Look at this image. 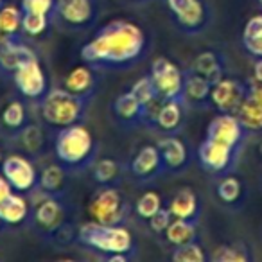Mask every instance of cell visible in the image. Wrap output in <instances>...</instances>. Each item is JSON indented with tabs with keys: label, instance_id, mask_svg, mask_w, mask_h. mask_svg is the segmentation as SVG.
I'll use <instances>...</instances> for the list:
<instances>
[{
	"label": "cell",
	"instance_id": "277c9868",
	"mask_svg": "<svg viewBox=\"0 0 262 262\" xmlns=\"http://www.w3.org/2000/svg\"><path fill=\"white\" fill-rule=\"evenodd\" d=\"M54 155L69 174H79L92 169L97 162L99 144L88 127L81 122L72 124L58 129L54 137Z\"/></svg>",
	"mask_w": 262,
	"mask_h": 262
},
{
	"label": "cell",
	"instance_id": "60d3db41",
	"mask_svg": "<svg viewBox=\"0 0 262 262\" xmlns=\"http://www.w3.org/2000/svg\"><path fill=\"white\" fill-rule=\"evenodd\" d=\"M15 192V189H13V185L8 182V178H6L4 174H0V205L4 203L6 200H8L11 194Z\"/></svg>",
	"mask_w": 262,
	"mask_h": 262
},
{
	"label": "cell",
	"instance_id": "d6a6232c",
	"mask_svg": "<svg viewBox=\"0 0 262 262\" xmlns=\"http://www.w3.org/2000/svg\"><path fill=\"white\" fill-rule=\"evenodd\" d=\"M208 258L212 262H250L251 253L246 244L232 243V244H221V246H217Z\"/></svg>",
	"mask_w": 262,
	"mask_h": 262
},
{
	"label": "cell",
	"instance_id": "ab89813d",
	"mask_svg": "<svg viewBox=\"0 0 262 262\" xmlns=\"http://www.w3.org/2000/svg\"><path fill=\"white\" fill-rule=\"evenodd\" d=\"M172 214L169 212L167 207H162L160 210L157 212V214L153 215V217L147 221V225H149V230L153 233H157V235H164L165 230L169 228V225L172 223Z\"/></svg>",
	"mask_w": 262,
	"mask_h": 262
},
{
	"label": "cell",
	"instance_id": "3957f363",
	"mask_svg": "<svg viewBox=\"0 0 262 262\" xmlns=\"http://www.w3.org/2000/svg\"><path fill=\"white\" fill-rule=\"evenodd\" d=\"M70 215V201L67 194L61 196H41L31 208L29 226L52 243H76L77 230H74Z\"/></svg>",
	"mask_w": 262,
	"mask_h": 262
},
{
	"label": "cell",
	"instance_id": "f6af8a7d",
	"mask_svg": "<svg viewBox=\"0 0 262 262\" xmlns=\"http://www.w3.org/2000/svg\"><path fill=\"white\" fill-rule=\"evenodd\" d=\"M2 162H4V155H2V151H0V167H2Z\"/></svg>",
	"mask_w": 262,
	"mask_h": 262
},
{
	"label": "cell",
	"instance_id": "74e56055",
	"mask_svg": "<svg viewBox=\"0 0 262 262\" xmlns=\"http://www.w3.org/2000/svg\"><path fill=\"white\" fill-rule=\"evenodd\" d=\"M171 258L174 262H205L207 260V253L203 248L194 241L189 244H182V246H174L171 253Z\"/></svg>",
	"mask_w": 262,
	"mask_h": 262
},
{
	"label": "cell",
	"instance_id": "44dd1931",
	"mask_svg": "<svg viewBox=\"0 0 262 262\" xmlns=\"http://www.w3.org/2000/svg\"><path fill=\"white\" fill-rule=\"evenodd\" d=\"M157 146L162 155L165 174L180 172L189 165V149L178 135H164L157 142Z\"/></svg>",
	"mask_w": 262,
	"mask_h": 262
},
{
	"label": "cell",
	"instance_id": "b9f144b4",
	"mask_svg": "<svg viewBox=\"0 0 262 262\" xmlns=\"http://www.w3.org/2000/svg\"><path fill=\"white\" fill-rule=\"evenodd\" d=\"M253 79L262 83V58H255L253 63Z\"/></svg>",
	"mask_w": 262,
	"mask_h": 262
},
{
	"label": "cell",
	"instance_id": "d4e9b609",
	"mask_svg": "<svg viewBox=\"0 0 262 262\" xmlns=\"http://www.w3.org/2000/svg\"><path fill=\"white\" fill-rule=\"evenodd\" d=\"M226 63L221 52L217 51H203L201 54H198L194 58L190 70H194L196 74L203 76L205 79H208L212 84L217 83L223 76H225Z\"/></svg>",
	"mask_w": 262,
	"mask_h": 262
},
{
	"label": "cell",
	"instance_id": "6da1fadb",
	"mask_svg": "<svg viewBox=\"0 0 262 262\" xmlns=\"http://www.w3.org/2000/svg\"><path fill=\"white\" fill-rule=\"evenodd\" d=\"M147 52V36L139 24L115 18L95 31L81 47V59L95 70H127Z\"/></svg>",
	"mask_w": 262,
	"mask_h": 262
},
{
	"label": "cell",
	"instance_id": "30bf717a",
	"mask_svg": "<svg viewBox=\"0 0 262 262\" xmlns=\"http://www.w3.org/2000/svg\"><path fill=\"white\" fill-rule=\"evenodd\" d=\"M241 149H235L232 146H226V144L215 142L212 139H205L203 142L198 147V162H200V167L205 169L210 174L225 176L230 174L232 169L235 167L237 155Z\"/></svg>",
	"mask_w": 262,
	"mask_h": 262
},
{
	"label": "cell",
	"instance_id": "5b68a950",
	"mask_svg": "<svg viewBox=\"0 0 262 262\" xmlns=\"http://www.w3.org/2000/svg\"><path fill=\"white\" fill-rule=\"evenodd\" d=\"M38 102L43 122L56 129L83 122L90 106V101L70 94L67 88H51Z\"/></svg>",
	"mask_w": 262,
	"mask_h": 262
},
{
	"label": "cell",
	"instance_id": "9c48e42d",
	"mask_svg": "<svg viewBox=\"0 0 262 262\" xmlns=\"http://www.w3.org/2000/svg\"><path fill=\"white\" fill-rule=\"evenodd\" d=\"M13 84L18 90L20 95L31 101H40L51 88H49V79L45 74L41 63L38 61V56L27 58L22 65L13 74Z\"/></svg>",
	"mask_w": 262,
	"mask_h": 262
},
{
	"label": "cell",
	"instance_id": "2e32d148",
	"mask_svg": "<svg viewBox=\"0 0 262 262\" xmlns=\"http://www.w3.org/2000/svg\"><path fill=\"white\" fill-rule=\"evenodd\" d=\"M248 131L235 113H217L207 126V137L215 142L241 149Z\"/></svg>",
	"mask_w": 262,
	"mask_h": 262
},
{
	"label": "cell",
	"instance_id": "ba28073f",
	"mask_svg": "<svg viewBox=\"0 0 262 262\" xmlns=\"http://www.w3.org/2000/svg\"><path fill=\"white\" fill-rule=\"evenodd\" d=\"M149 77L153 81L157 94L160 99H183V84H185V72L171 61L169 58H157L151 63Z\"/></svg>",
	"mask_w": 262,
	"mask_h": 262
},
{
	"label": "cell",
	"instance_id": "7c38bea8",
	"mask_svg": "<svg viewBox=\"0 0 262 262\" xmlns=\"http://www.w3.org/2000/svg\"><path fill=\"white\" fill-rule=\"evenodd\" d=\"M127 172L137 183H149L164 176V162H162V155L157 144L155 146L146 144L140 147L127 164Z\"/></svg>",
	"mask_w": 262,
	"mask_h": 262
},
{
	"label": "cell",
	"instance_id": "7a4b0ae2",
	"mask_svg": "<svg viewBox=\"0 0 262 262\" xmlns=\"http://www.w3.org/2000/svg\"><path fill=\"white\" fill-rule=\"evenodd\" d=\"M76 243L108 262H127L135 250V239L124 225H104L94 219L77 228Z\"/></svg>",
	"mask_w": 262,
	"mask_h": 262
},
{
	"label": "cell",
	"instance_id": "7dc6e473",
	"mask_svg": "<svg viewBox=\"0 0 262 262\" xmlns=\"http://www.w3.org/2000/svg\"><path fill=\"white\" fill-rule=\"evenodd\" d=\"M258 4H260V8H262V0H258Z\"/></svg>",
	"mask_w": 262,
	"mask_h": 262
},
{
	"label": "cell",
	"instance_id": "e0dca14e",
	"mask_svg": "<svg viewBox=\"0 0 262 262\" xmlns=\"http://www.w3.org/2000/svg\"><path fill=\"white\" fill-rule=\"evenodd\" d=\"M112 115L115 122L120 127H139L147 126V117H149V110L129 92H124L113 101L112 104Z\"/></svg>",
	"mask_w": 262,
	"mask_h": 262
},
{
	"label": "cell",
	"instance_id": "cb8c5ba5",
	"mask_svg": "<svg viewBox=\"0 0 262 262\" xmlns=\"http://www.w3.org/2000/svg\"><path fill=\"white\" fill-rule=\"evenodd\" d=\"M67 176H69V172L59 162L45 165L41 169L40 176H38V185L34 190L40 196H61V194H67Z\"/></svg>",
	"mask_w": 262,
	"mask_h": 262
},
{
	"label": "cell",
	"instance_id": "8d00e7d4",
	"mask_svg": "<svg viewBox=\"0 0 262 262\" xmlns=\"http://www.w3.org/2000/svg\"><path fill=\"white\" fill-rule=\"evenodd\" d=\"M51 16L40 15V13H27L24 11L22 16V33L26 36H40L51 26Z\"/></svg>",
	"mask_w": 262,
	"mask_h": 262
},
{
	"label": "cell",
	"instance_id": "f546056e",
	"mask_svg": "<svg viewBox=\"0 0 262 262\" xmlns=\"http://www.w3.org/2000/svg\"><path fill=\"white\" fill-rule=\"evenodd\" d=\"M196 228L198 223L185 221V219H172V223L165 230L164 235L171 246H182V244H189L196 241Z\"/></svg>",
	"mask_w": 262,
	"mask_h": 262
},
{
	"label": "cell",
	"instance_id": "7bdbcfd3",
	"mask_svg": "<svg viewBox=\"0 0 262 262\" xmlns=\"http://www.w3.org/2000/svg\"><path fill=\"white\" fill-rule=\"evenodd\" d=\"M4 228H8V225H6V223H4V219L0 217V232H2V230H4Z\"/></svg>",
	"mask_w": 262,
	"mask_h": 262
},
{
	"label": "cell",
	"instance_id": "ac0fdd59",
	"mask_svg": "<svg viewBox=\"0 0 262 262\" xmlns=\"http://www.w3.org/2000/svg\"><path fill=\"white\" fill-rule=\"evenodd\" d=\"M243 122L248 135H262V83L255 79L248 81V92L235 113Z\"/></svg>",
	"mask_w": 262,
	"mask_h": 262
},
{
	"label": "cell",
	"instance_id": "ffe728a7",
	"mask_svg": "<svg viewBox=\"0 0 262 262\" xmlns=\"http://www.w3.org/2000/svg\"><path fill=\"white\" fill-rule=\"evenodd\" d=\"M99 83H101L99 70L84 63V65L76 67L67 74L65 81H63V84H65L63 88H67L70 94L92 102L99 90Z\"/></svg>",
	"mask_w": 262,
	"mask_h": 262
},
{
	"label": "cell",
	"instance_id": "836d02e7",
	"mask_svg": "<svg viewBox=\"0 0 262 262\" xmlns=\"http://www.w3.org/2000/svg\"><path fill=\"white\" fill-rule=\"evenodd\" d=\"M22 8L6 4L0 9V34H20L22 33Z\"/></svg>",
	"mask_w": 262,
	"mask_h": 262
},
{
	"label": "cell",
	"instance_id": "ee69618b",
	"mask_svg": "<svg viewBox=\"0 0 262 262\" xmlns=\"http://www.w3.org/2000/svg\"><path fill=\"white\" fill-rule=\"evenodd\" d=\"M6 4H8V0H0V9L4 8V6H6Z\"/></svg>",
	"mask_w": 262,
	"mask_h": 262
},
{
	"label": "cell",
	"instance_id": "4dcf8cb0",
	"mask_svg": "<svg viewBox=\"0 0 262 262\" xmlns=\"http://www.w3.org/2000/svg\"><path fill=\"white\" fill-rule=\"evenodd\" d=\"M20 137V144H22L24 151L29 155L31 158L41 157L45 151V133L40 126L36 124H27L24 126V129L18 133Z\"/></svg>",
	"mask_w": 262,
	"mask_h": 262
},
{
	"label": "cell",
	"instance_id": "4316f807",
	"mask_svg": "<svg viewBox=\"0 0 262 262\" xmlns=\"http://www.w3.org/2000/svg\"><path fill=\"white\" fill-rule=\"evenodd\" d=\"M122 165L115 158H101L92 167V178L99 187H117L122 180Z\"/></svg>",
	"mask_w": 262,
	"mask_h": 262
},
{
	"label": "cell",
	"instance_id": "484cf974",
	"mask_svg": "<svg viewBox=\"0 0 262 262\" xmlns=\"http://www.w3.org/2000/svg\"><path fill=\"white\" fill-rule=\"evenodd\" d=\"M29 214L31 207L22 194L13 192L4 203L0 205V217L4 219V223L8 226L22 225V223H26L29 219Z\"/></svg>",
	"mask_w": 262,
	"mask_h": 262
},
{
	"label": "cell",
	"instance_id": "9a60e30c",
	"mask_svg": "<svg viewBox=\"0 0 262 262\" xmlns=\"http://www.w3.org/2000/svg\"><path fill=\"white\" fill-rule=\"evenodd\" d=\"M34 54L22 34H0V77L13 79L16 69Z\"/></svg>",
	"mask_w": 262,
	"mask_h": 262
},
{
	"label": "cell",
	"instance_id": "5bb4252c",
	"mask_svg": "<svg viewBox=\"0 0 262 262\" xmlns=\"http://www.w3.org/2000/svg\"><path fill=\"white\" fill-rule=\"evenodd\" d=\"M2 174L8 178V182L13 185L16 192H33L38 185V171L34 167L33 160L24 155H9L4 157L2 167H0Z\"/></svg>",
	"mask_w": 262,
	"mask_h": 262
},
{
	"label": "cell",
	"instance_id": "d590c367",
	"mask_svg": "<svg viewBox=\"0 0 262 262\" xmlns=\"http://www.w3.org/2000/svg\"><path fill=\"white\" fill-rule=\"evenodd\" d=\"M162 207H164V201H162L160 194L155 192V190H147V192H144L142 196L135 201L133 210H135V214L139 215L140 219L149 221V219L153 217V215L157 214Z\"/></svg>",
	"mask_w": 262,
	"mask_h": 262
},
{
	"label": "cell",
	"instance_id": "f1b7e54d",
	"mask_svg": "<svg viewBox=\"0 0 262 262\" xmlns=\"http://www.w3.org/2000/svg\"><path fill=\"white\" fill-rule=\"evenodd\" d=\"M217 198L223 205L226 207H237L239 203H243L244 198V187L237 176L230 174L221 176L217 183Z\"/></svg>",
	"mask_w": 262,
	"mask_h": 262
},
{
	"label": "cell",
	"instance_id": "83f0119b",
	"mask_svg": "<svg viewBox=\"0 0 262 262\" xmlns=\"http://www.w3.org/2000/svg\"><path fill=\"white\" fill-rule=\"evenodd\" d=\"M243 47L253 58H262V13L251 16L243 29Z\"/></svg>",
	"mask_w": 262,
	"mask_h": 262
},
{
	"label": "cell",
	"instance_id": "4fadbf2b",
	"mask_svg": "<svg viewBox=\"0 0 262 262\" xmlns=\"http://www.w3.org/2000/svg\"><path fill=\"white\" fill-rule=\"evenodd\" d=\"M248 92V81L223 76L212 84V108L217 113H237Z\"/></svg>",
	"mask_w": 262,
	"mask_h": 262
},
{
	"label": "cell",
	"instance_id": "603a6c76",
	"mask_svg": "<svg viewBox=\"0 0 262 262\" xmlns=\"http://www.w3.org/2000/svg\"><path fill=\"white\" fill-rule=\"evenodd\" d=\"M169 212L174 219H185V221L200 223V200L198 194L190 187H182L171 196L167 203Z\"/></svg>",
	"mask_w": 262,
	"mask_h": 262
},
{
	"label": "cell",
	"instance_id": "8fae6325",
	"mask_svg": "<svg viewBox=\"0 0 262 262\" xmlns=\"http://www.w3.org/2000/svg\"><path fill=\"white\" fill-rule=\"evenodd\" d=\"M171 15L174 16L180 29L196 34L208 24V8L205 0H165Z\"/></svg>",
	"mask_w": 262,
	"mask_h": 262
},
{
	"label": "cell",
	"instance_id": "d6986e66",
	"mask_svg": "<svg viewBox=\"0 0 262 262\" xmlns=\"http://www.w3.org/2000/svg\"><path fill=\"white\" fill-rule=\"evenodd\" d=\"M185 112L187 104L183 99H169V101H162L158 106L157 113H155L153 127L164 135H178L180 129L185 124Z\"/></svg>",
	"mask_w": 262,
	"mask_h": 262
},
{
	"label": "cell",
	"instance_id": "f35d334b",
	"mask_svg": "<svg viewBox=\"0 0 262 262\" xmlns=\"http://www.w3.org/2000/svg\"><path fill=\"white\" fill-rule=\"evenodd\" d=\"M20 8H22V11L40 13V15H47L52 18L56 9V0H22Z\"/></svg>",
	"mask_w": 262,
	"mask_h": 262
},
{
	"label": "cell",
	"instance_id": "bcb514c9",
	"mask_svg": "<svg viewBox=\"0 0 262 262\" xmlns=\"http://www.w3.org/2000/svg\"><path fill=\"white\" fill-rule=\"evenodd\" d=\"M258 153H260V158H262V142H260V149H258Z\"/></svg>",
	"mask_w": 262,
	"mask_h": 262
},
{
	"label": "cell",
	"instance_id": "7402d4cb",
	"mask_svg": "<svg viewBox=\"0 0 262 262\" xmlns=\"http://www.w3.org/2000/svg\"><path fill=\"white\" fill-rule=\"evenodd\" d=\"M183 101L187 108H210L212 106V83L194 70H185V84H183Z\"/></svg>",
	"mask_w": 262,
	"mask_h": 262
},
{
	"label": "cell",
	"instance_id": "e575fe53",
	"mask_svg": "<svg viewBox=\"0 0 262 262\" xmlns=\"http://www.w3.org/2000/svg\"><path fill=\"white\" fill-rule=\"evenodd\" d=\"M131 94L135 95L147 110L155 108L158 102L164 101V99L158 97L157 88H155V84L149 76H144V77H140V79H137L135 83H133V86H131Z\"/></svg>",
	"mask_w": 262,
	"mask_h": 262
},
{
	"label": "cell",
	"instance_id": "52a82bcc",
	"mask_svg": "<svg viewBox=\"0 0 262 262\" xmlns=\"http://www.w3.org/2000/svg\"><path fill=\"white\" fill-rule=\"evenodd\" d=\"M52 18L67 31H83L99 18V0H56Z\"/></svg>",
	"mask_w": 262,
	"mask_h": 262
},
{
	"label": "cell",
	"instance_id": "1f68e13d",
	"mask_svg": "<svg viewBox=\"0 0 262 262\" xmlns=\"http://www.w3.org/2000/svg\"><path fill=\"white\" fill-rule=\"evenodd\" d=\"M0 120L8 129L15 131L18 135L20 131L24 129V126H27V110L24 106L22 101H11L4 106L2 113H0Z\"/></svg>",
	"mask_w": 262,
	"mask_h": 262
},
{
	"label": "cell",
	"instance_id": "8992f818",
	"mask_svg": "<svg viewBox=\"0 0 262 262\" xmlns=\"http://www.w3.org/2000/svg\"><path fill=\"white\" fill-rule=\"evenodd\" d=\"M88 214L104 225H126L131 207L117 187H99L88 203Z\"/></svg>",
	"mask_w": 262,
	"mask_h": 262
}]
</instances>
